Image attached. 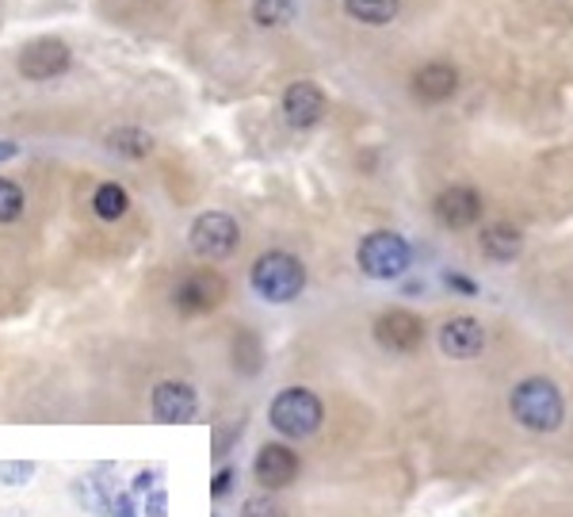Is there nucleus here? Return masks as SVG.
I'll return each mask as SVG.
<instances>
[{
    "instance_id": "obj_1",
    "label": "nucleus",
    "mask_w": 573,
    "mask_h": 517,
    "mask_svg": "<svg viewBox=\"0 0 573 517\" xmlns=\"http://www.w3.org/2000/svg\"><path fill=\"white\" fill-rule=\"evenodd\" d=\"M509 407H512V418L524 429H532V434H554V429L562 426V418H566L562 391L543 376H532L524 379V384H516Z\"/></svg>"
},
{
    "instance_id": "obj_2",
    "label": "nucleus",
    "mask_w": 573,
    "mask_h": 517,
    "mask_svg": "<svg viewBox=\"0 0 573 517\" xmlns=\"http://www.w3.org/2000/svg\"><path fill=\"white\" fill-rule=\"evenodd\" d=\"M249 280H253L257 296L268 299V304H291V299H299L302 288H306V265L294 253L272 249V253L257 257Z\"/></svg>"
},
{
    "instance_id": "obj_3",
    "label": "nucleus",
    "mask_w": 573,
    "mask_h": 517,
    "mask_svg": "<svg viewBox=\"0 0 573 517\" xmlns=\"http://www.w3.org/2000/svg\"><path fill=\"white\" fill-rule=\"evenodd\" d=\"M321 418H325V407L310 387H286L272 399V410H268V421H272L275 434L291 437V441H302V437L318 434Z\"/></svg>"
},
{
    "instance_id": "obj_4",
    "label": "nucleus",
    "mask_w": 573,
    "mask_h": 517,
    "mask_svg": "<svg viewBox=\"0 0 573 517\" xmlns=\"http://www.w3.org/2000/svg\"><path fill=\"white\" fill-rule=\"evenodd\" d=\"M355 261L360 269L371 276V280H398L405 269H410L413 253H410V241L394 230H371L368 238L360 241L355 249Z\"/></svg>"
},
{
    "instance_id": "obj_5",
    "label": "nucleus",
    "mask_w": 573,
    "mask_h": 517,
    "mask_svg": "<svg viewBox=\"0 0 573 517\" xmlns=\"http://www.w3.org/2000/svg\"><path fill=\"white\" fill-rule=\"evenodd\" d=\"M238 241H241V227L238 219L225 211H203L188 230V246L195 249L199 257H207V261L230 257L233 249H238Z\"/></svg>"
},
{
    "instance_id": "obj_6",
    "label": "nucleus",
    "mask_w": 573,
    "mask_h": 517,
    "mask_svg": "<svg viewBox=\"0 0 573 517\" xmlns=\"http://www.w3.org/2000/svg\"><path fill=\"white\" fill-rule=\"evenodd\" d=\"M225 299V284L219 272H188L184 280L172 288V304L180 315H211Z\"/></svg>"
},
{
    "instance_id": "obj_7",
    "label": "nucleus",
    "mask_w": 573,
    "mask_h": 517,
    "mask_svg": "<svg viewBox=\"0 0 573 517\" xmlns=\"http://www.w3.org/2000/svg\"><path fill=\"white\" fill-rule=\"evenodd\" d=\"M69 62H73V54H69V47L62 39H54V34L34 39L20 50V73L28 77V81H50V77H62Z\"/></svg>"
},
{
    "instance_id": "obj_8",
    "label": "nucleus",
    "mask_w": 573,
    "mask_h": 517,
    "mask_svg": "<svg viewBox=\"0 0 573 517\" xmlns=\"http://www.w3.org/2000/svg\"><path fill=\"white\" fill-rule=\"evenodd\" d=\"M150 407L161 426H184V421H191L199 414V395L184 379H164V384L153 387Z\"/></svg>"
},
{
    "instance_id": "obj_9",
    "label": "nucleus",
    "mask_w": 573,
    "mask_h": 517,
    "mask_svg": "<svg viewBox=\"0 0 573 517\" xmlns=\"http://www.w3.org/2000/svg\"><path fill=\"white\" fill-rule=\"evenodd\" d=\"M375 341L390 352H413L424 341V322L413 310H382L375 318Z\"/></svg>"
},
{
    "instance_id": "obj_10",
    "label": "nucleus",
    "mask_w": 573,
    "mask_h": 517,
    "mask_svg": "<svg viewBox=\"0 0 573 517\" xmlns=\"http://www.w3.org/2000/svg\"><path fill=\"white\" fill-rule=\"evenodd\" d=\"M299 453H291L286 445H260L257 460H253V476L264 490H283L299 479Z\"/></svg>"
},
{
    "instance_id": "obj_11",
    "label": "nucleus",
    "mask_w": 573,
    "mask_h": 517,
    "mask_svg": "<svg viewBox=\"0 0 573 517\" xmlns=\"http://www.w3.org/2000/svg\"><path fill=\"white\" fill-rule=\"evenodd\" d=\"M432 211H436V219L444 222L448 230H466L482 219V196L466 185H451L436 196Z\"/></svg>"
},
{
    "instance_id": "obj_12",
    "label": "nucleus",
    "mask_w": 573,
    "mask_h": 517,
    "mask_svg": "<svg viewBox=\"0 0 573 517\" xmlns=\"http://www.w3.org/2000/svg\"><path fill=\"white\" fill-rule=\"evenodd\" d=\"M283 116H286V123L299 127V131L321 123V116H325V92H321V84L294 81L291 89L283 92Z\"/></svg>"
},
{
    "instance_id": "obj_13",
    "label": "nucleus",
    "mask_w": 573,
    "mask_h": 517,
    "mask_svg": "<svg viewBox=\"0 0 573 517\" xmlns=\"http://www.w3.org/2000/svg\"><path fill=\"white\" fill-rule=\"evenodd\" d=\"M440 349L455 360H471L478 352L485 349V330L482 322L471 315H459V318H448L444 330H440Z\"/></svg>"
},
{
    "instance_id": "obj_14",
    "label": "nucleus",
    "mask_w": 573,
    "mask_h": 517,
    "mask_svg": "<svg viewBox=\"0 0 573 517\" xmlns=\"http://www.w3.org/2000/svg\"><path fill=\"white\" fill-rule=\"evenodd\" d=\"M455 89H459V73H455V66H448V62H429L416 69V77H413V92L429 103L451 100Z\"/></svg>"
},
{
    "instance_id": "obj_15",
    "label": "nucleus",
    "mask_w": 573,
    "mask_h": 517,
    "mask_svg": "<svg viewBox=\"0 0 573 517\" xmlns=\"http://www.w3.org/2000/svg\"><path fill=\"white\" fill-rule=\"evenodd\" d=\"M520 249H524V235H520L512 222H490V227H482L485 257H493V261H512V257H520Z\"/></svg>"
},
{
    "instance_id": "obj_16",
    "label": "nucleus",
    "mask_w": 573,
    "mask_h": 517,
    "mask_svg": "<svg viewBox=\"0 0 573 517\" xmlns=\"http://www.w3.org/2000/svg\"><path fill=\"white\" fill-rule=\"evenodd\" d=\"M69 495H73V503L81 506L84 514L108 517V506H111V495H115V490H111L108 483H100V471H96V476H81V479H73V487H69Z\"/></svg>"
},
{
    "instance_id": "obj_17",
    "label": "nucleus",
    "mask_w": 573,
    "mask_h": 517,
    "mask_svg": "<svg viewBox=\"0 0 573 517\" xmlns=\"http://www.w3.org/2000/svg\"><path fill=\"white\" fill-rule=\"evenodd\" d=\"M108 146L127 161H142L145 153L153 150V138L142 131V127H119V131L108 135Z\"/></svg>"
},
{
    "instance_id": "obj_18",
    "label": "nucleus",
    "mask_w": 573,
    "mask_h": 517,
    "mask_svg": "<svg viewBox=\"0 0 573 517\" xmlns=\"http://www.w3.org/2000/svg\"><path fill=\"white\" fill-rule=\"evenodd\" d=\"M127 207H130V196H127V188H123V185H115V180H108V185L96 188V196H92V211L100 215L103 222L123 219Z\"/></svg>"
},
{
    "instance_id": "obj_19",
    "label": "nucleus",
    "mask_w": 573,
    "mask_h": 517,
    "mask_svg": "<svg viewBox=\"0 0 573 517\" xmlns=\"http://www.w3.org/2000/svg\"><path fill=\"white\" fill-rule=\"evenodd\" d=\"M344 8H349L352 20L360 23H390L398 16V0H344Z\"/></svg>"
},
{
    "instance_id": "obj_20",
    "label": "nucleus",
    "mask_w": 573,
    "mask_h": 517,
    "mask_svg": "<svg viewBox=\"0 0 573 517\" xmlns=\"http://www.w3.org/2000/svg\"><path fill=\"white\" fill-rule=\"evenodd\" d=\"M299 16V4L294 0H253V20L260 28H283Z\"/></svg>"
},
{
    "instance_id": "obj_21",
    "label": "nucleus",
    "mask_w": 573,
    "mask_h": 517,
    "mask_svg": "<svg viewBox=\"0 0 573 517\" xmlns=\"http://www.w3.org/2000/svg\"><path fill=\"white\" fill-rule=\"evenodd\" d=\"M23 188L16 180L0 177V222H16L23 215Z\"/></svg>"
},
{
    "instance_id": "obj_22",
    "label": "nucleus",
    "mask_w": 573,
    "mask_h": 517,
    "mask_svg": "<svg viewBox=\"0 0 573 517\" xmlns=\"http://www.w3.org/2000/svg\"><path fill=\"white\" fill-rule=\"evenodd\" d=\"M34 471H39L34 460H0V483H4V487H28Z\"/></svg>"
},
{
    "instance_id": "obj_23",
    "label": "nucleus",
    "mask_w": 573,
    "mask_h": 517,
    "mask_svg": "<svg viewBox=\"0 0 573 517\" xmlns=\"http://www.w3.org/2000/svg\"><path fill=\"white\" fill-rule=\"evenodd\" d=\"M241 517H286V510L272 498V490H264V495L245 498V506H241Z\"/></svg>"
},
{
    "instance_id": "obj_24",
    "label": "nucleus",
    "mask_w": 573,
    "mask_h": 517,
    "mask_svg": "<svg viewBox=\"0 0 573 517\" xmlns=\"http://www.w3.org/2000/svg\"><path fill=\"white\" fill-rule=\"evenodd\" d=\"M233 479H238V468H230V464L214 471V479H211V498H225V495H230V490H233Z\"/></svg>"
},
{
    "instance_id": "obj_25",
    "label": "nucleus",
    "mask_w": 573,
    "mask_h": 517,
    "mask_svg": "<svg viewBox=\"0 0 573 517\" xmlns=\"http://www.w3.org/2000/svg\"><path fill=\"white\" fill-rule=\"evenodd\" d=\"M108 517H138L134 498H130L127 490H115V495H111V506H108Z\"/></svg>"
},
{
    "instance_id": "obj_26",
    "label": "nucleus",
    "mask_w": 573,
    "mask_h": 517,
    "mask_svg": "<svg viewBox=\"0 0 573 517\" xmlns=\"http://www.w3.org/2000/svg\"><path fill=\"white\" fill-rule=\"evenodd\" d=\"M161 471L158 468H145V471H138L134 476V495H150V490H158L161 487Z\"/></svg>"
},
{
    "instance_id": "obj_27",
    "label": "nucleus",
    "mask_w": 573,
    "mask_h": 517,
    "mask_svg": "<svg viewBox=\"0 0 573 517\" xmlns=\"http://www.w3.org/2000/svg\"><path fill=\"white\" fill-rule=\"evenodd\" d=\"M164 510H169V495H164V487L150 490V495H145V517H164Z\"/></svg>"
},
{
    "instance_id": "obj_28",
    "label": "nucleus",
    "mask_w": 573,
    "mask_h": 517,
    "mask_svg": "<svg viewBox=\"0 0 573 517\" xmlns=\"http://www.w3.org/2000/svg\"><path fill=\"white\" fill-rule=\"evenodd\" d=\"M444 284H448V288H455V291H463V296H474V291H478V284L466 280V276H459V272H448Z\"/></svg>"
},
{
    "instance_id": "obj_29",
    "label": "nucleus",
    "mask_w": 573,
    "mask_h": 517,
    "mask_svg": "<svg viewBox=\"0 0 573 517\" xmlns=\"http://www.w3.org/2000/svg\"><path fill=\"white\" fill-rule=\"evenodd\" d=\"M16 153H20V146L16 142H0V161H12Z\"/></svg>"
}]
</instances>
